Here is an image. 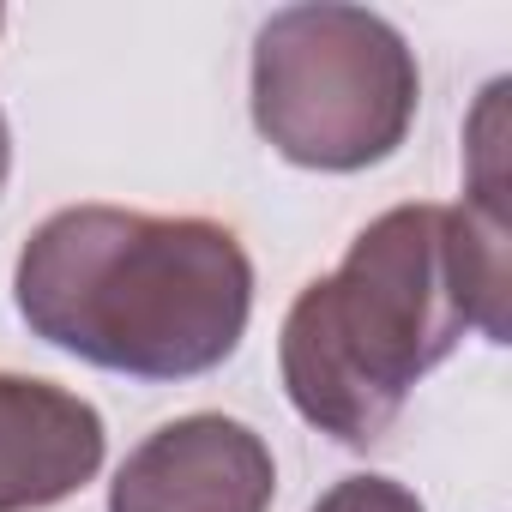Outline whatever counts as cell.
<instances>
[{"mask_svg":"<svg viewBox=\"0 0 512 512\" xmlns=\"http://www.w3.org/2000/svg\"><path fill=\"white\" fill-rule=\"evenodd\" d=\"M103 470V416L49 380L0 374V512H43Z\"/></svg>","mask_w":512,"mask_h":512,"instance_id":"5b68a950","label":"cell"},{"mask_svg":"<svg viewBox=\"0 0 512 512\" xmlns=\"http://www.w3.org/2000/svg\"><path fill=\"white\" fill-rule=\"evenodd\" d=\"M7 169H13V133H7V115H0V187H7Z\"/></svg>","mask_w":512,"mask_h":512,"instance_id":"52a82bcc","label":"cell"},{"mask_svg":"<svg viewBox=\"0 0 512 512\" xmlns=\"http://www.w3.org/2000/svg\"><path fill=\"white\" fill-rule=\"evenodd\" d=\"M13 296L43 344L91 368L187 380L235 356L253 260L211 217L73 205L25 241Z\"/></svg>","mask_w":512,"mask_h":512,"instance_id":"7a4b0ae2","label":"cell"},{"mask_svg":"<svg viewBox=\"0 0 512 512\" xmlns=\"http://www.w3.org/2000/svg\"><path fill=\"white\" fill-rule=\"evenodd\" d=\"M410 43L368 7H284L253 43V127L302 169H368L416 121Z\"/></svg>","mask_w":512,"mask_h":512,"instance_id":"3957f363","label":"cell"},{"mask_svg":"<svg viewBox=\"0 0 512 512\" xmlns=\"http://www.w3.org/2000/svg\"><path fill=\"white\" fill-rule=\"evenodd\" d=\"M314 512H428V506L392 476H344L314 500Z\"/></svg>","mask_w":512,"mask_h":512,"instance_id":"8992f818","label":"cell"},{"mask_svg":"<svg viewBox=\"0 0 512 512\" xmlns=\"http://www.w3.org/2000/svg\"><path fill=\"white\" fill-rule=\"evenodd\" d=\"M278 494L272 446L235 416H181L115 470L109 512H266Z\"/></svg>","mask_w":512,"mask_h":512,"instance_id":"277c9868","label":"cell"},{"mask_svg":"<svg viewBox=\"0 0 512 512\" xmlns=\"http://www.w3.org/2000/svg\"><path fill=\"white\" fill-rule=\"evenodd\" d=\"M470 326L506 344L500 199L398 205L350 241L332 278L296 296L278 344L284 392L338 446H374Z\"/></svg>","mask_w":512,"mask_h":512,"instance_id":"6da1fadb","label":"cell"}]
</instances>
